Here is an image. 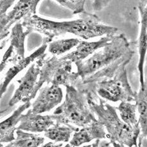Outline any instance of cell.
<instances>
[{
    "instance_id": "1",
    "label": "cell",
    "mask_w": 147,
    "mask_h": 147,
    "mask_svg": "<svg viewBox=\"0 0 147 147\" xmlns=\"http://www.w3.org/2000/svg\"><path fill=\"white\" fill-rule=\"evenodd\" d=\"M22 24L30 33L39 32L50 42L54 37L67 33L88 40L103 35L115 36L118 32V28L106 25L96 15L86 11L80 13L78 20L62 22L46 20L37 15L29 16L24 19Z\"/></svg>"
},
{
    "instance_id": "2",
    "label": "cell",
    "mask_w": 147,
    "mask_h": 147,
    "mask_svg": "<svg viewBox=\"0 0 147 147\" xmlns=\"http://www.w3.org/2000/svg\"><path fill=\"white\" fill-rule=\"evenodd\" d=\"M89 107L96 114L98 121L105 127L110 140L109 144L119 143L128 147L137 145V140L141 133L140 125L130 127L119 118L116 107L106 102L97 94L96 91L86 92Z\"/></svg>"
},
{
    "instance_id": "3",
    "label": "cell",
    "mask_w": 147,
    "mask_h": 147,
    "mask_svg": "<svg viewBox=\"0 0 147 147\" xmlns=\"http://www.w3.org/2000/svg\"><path fill=\"white\" fill-rule=\"evenodd\" d=\"M55 123L74 124L84 127L97 121L89 107L87 95L73 86L66 87V97L53 113Z\"/></svg>"
},
{
    "instance_id": "4",
    "label": "cell",
    "mask_w": 147,
    "mask_h": 147,
    "mask_svg": "<svg viewBox=\"0 0 147 147\" xmlns=\"http://www.w3.org/2000/svg\"><path fill=\"white\" fill-rule=\"evenodd\" d=\"M131 44L123 34H119L114 36L102 50L95 52L88 59L76 62L77 71L75 73L79 78L76 84L121 58L131 50Z\"/></svg>"
},
{
    "instance_id": "5",
    "label": "cell",
    "mask_w": 147,
    "mask_h": 147,
    "mask_svg": "<svg viewBox=\"0 0 147 147\" xmlns=\"http://www.w3.org/2000/svg\"><path fill=\"white\" fill-rule=\"evenodd\" d=\"M72 64L63 57L57 58L56 56H53L45 59L34 90L35 96L46 82L57 86H74L79 78L77 77L75 72H72Z\"/></svg>"
},
{
    "instance_id": "6",
    "label": "cell",
    "mask_w": 147,
    "mask_h": 147,
    "mask_svg": "<svg viewBox=\"0 0 147 147\" xmlns=\"http://www.w3.org/2000/svg\"><path fill=\"white\" fill-rule=\"evenodd\" d=\"M127 64L122 65L113 78L96 84L95 91L100 97L113 102L135 101L136 92L133 91L127 78Z\"/></svg>"
},
{
    "instance_id": "7",
    "label": "cell",
    "mask_w": 147,
    "mask_h": 147,
    "mask_svg": "<svg viewBox=\"0 0 147 147\" xmlns=\"http://www.w3.org/2000/svg\"><path fill=\"white\" fill-rule=\"evenodd\" d=\"M45 56L43 55L32 64L27 70L25 75L18 80V88L9 102L10 107H13L19 102H30L35 97L34 90L39 77L40 69L44 63Z\"/></svg>"
},
{
    "instance_id": "8",
    "label": "cell",
    "mask_w": 147,
    "mask_h": 147,
    "mask_svg": "<svg viewBox=\"0 0 147 147\" xmlns=\"http://www.w3.org/2000/svg\"><path fill=\"white\" fill-rule=\"evenodd\" d=\"M39 0H20L16 3L11 11L0 16V34L1 40L9 34V29L13 24L27 16L35 15Z\"/></svg>"
},
{
    "instance_id": "9",
    "label": "cell",
    "mask_w": 147,
    "mask_h": 147,
    "mask_svg": "<svg viewBox=\"0 0 147 147\" xmlns=\"http://www.w3.org/2000/svg\"><path fill=\"white\" fill-rule=\"evenodd\" d=\"M22 23H17L12 28L10 36V46L4 53L1 62V72L6 67L8 62L14 64L25 57L24 40L29 34L28 31L23 30Z\"/></svg>"
},
{
    "instance_id": "10",
    "label": "cell",
    "mask_w": 147,
    "mask_h": 147,
    "mask_svg": "<svg viewBox=\"0 0 147 147\" xmlns=\"http://www.w3.org/2000/svg\"><path fill=\"white\" fill-rule=\"evenodd\" d=\"M63 92L60 86H46L40 89L39 96L32 104L31 111L35 114L49 112L61 103Z\"/></svg>"
},
{
    "instance_id": "11",
    "label": "cell",
    "mask_w": 147,
    "mask_h": 147,
    "mask_svg": "<svg viewBox=\"0 0 147 147\" xmlns=\"http://www.w3.org/2000/svg\"><path fill=\"white\" fill-rule=\"evenodd\" d=\"M50 42L47 38L44 37L42 40V45L35 50L34 53H32L30 55L24 59L20 60V61L13 64V66L10 67L8 71L5 74L4 79L1 82V86H0V97L1 98L5 92L7 91L8 86L11 82V81L14 78L18 73H20L21 71L28 66L32 62H34L36 59H39L40 57L45 55V51L48 47V44Z\"/></svg>"
},
{
    "instance_id": "12",
    "label": "cell",
    "mask_w": 147,
    "mask_h": 147,
    "mask_svg": "<svg viewBox=\"0 0 147 147\" xmlns=\"http://www.w3.org/2000/svg\"><path fill=\"white\" fill-rule=\"evenodd\" d=\"M55 124V118L53 115H40L32 113L31 110L21 115L20 125L17 130L34 132H46L48 129Z\"/></svg>"
},
{
    "instance_id": "13",
    "label": "cell",
    "mask_w": 147,
    "mask_h": 147,
    "mask_svg": "<svg viewBox=\"0 0 147 147\" xmlns=\"http://www.w3.org/2000/svg\"><path fill=\"white\" fill-rule=\"evenodd\" d=\"M106 138H107V134L104 126L97 120L75 132L69 143L64 147H78L93 140H102Z\"/></svg>"
},
{
    "instance_id": "14",
    "label": "cell",
    "mask_w": 147,
    "mask_h": 147,
    "mask_svg": "<svg viewBox=\"0 0 147 147\" xmlns=\"http://www.w3.org/2000/svg\"><path fill=\"white\" fill-rule=\"evenodd\" d=\"M114 36H105L102 37L100 40L94 42H88L82 40L75 51L67 53L63 56L64 59L69 61L72 63L84 61L89 57L100 48H103L107 46L111 41H112Z\"/></svg>"
},
{
    "instance_id": "15",
    "label": "cell",
    "mask_w": 147,
    "mask_h": 147,
    "mask_svg": "<svg viewBox=\"0 0 147 147\" xmlns=\"http://www.w3.org/2000/svg\"><path fill=\"white\" fill-rule=\"evenodd\" d=\"M32 106L30 102L24 103L20 105L11 116L0 124V141L1 144L10 143L15 140L14 132L17 130L18 124L20 122V118L23 113Z\"/></svg>"
},
{
    "instance_id": "16",
    "label": "cell",
    "mask_w": 147,
    "mask_h": 147,
    "mask_svg": "<svg viewBox=\"0 0 147 147\" xmlns=\"http://www.w3.org/2000/svg\"><path fill=\"white\" fill-rule=\"evenodd\" d=\"M136 104L139 113L138 121L141 128L139 136V147H141L144 138L147 136V78L145 79L144 86L140 87L138 92H136Z\"/></svg>"
},
{
    "instance_id": "17",
    "label": "cell",
    "mask_w": 147,
    "mask_h": 147,
    "mask_svg": "<svg viewBox=\"0 0 147 147\" xmlns=\"http://www.w3.org/2000/svg\"><path fill=\"white\" fill-rule=\"evenodd\" d=\"M79 130L71 124L55 123L45 132V136L55 142H68L73 132Z\"/></svg>"
},
{
    "instance_id": "18",
    "label": "cell",
    "mask_w": 147,
    "mask_h": 147,
    "mask_svg": "<svg viewBox=\"0 0 147 147\" xmlns=\"http://www.w3.org/2000/svg\"><path fill=\"white\" fill-rule=\"evenodd\" d=\"M16 136L14 140L3 147H39L45 140V138L41 136L22 130H16Z\"/></svg>"
},
{
    "instance_id": "19",
    "label": "cell",
    "mask_w": 147,
    "mask_h": 147,
    "mask_svg": "<svg viewBox=\"0 0 147 147\" xmlns=\"http://www.w3.org/2000/svg\"><path fill=\"white\" fill-rule=\"evenodd\" d=\"M119 113L121 120L130 127L140 125L137 118V105L128 102H121L118 107H116Z\"/></svg>"
},
{
    "instance_id": "20",
    "label": "cell",
    "mask_w": 147,
    "mask_h": 147,
    "mask_svg": "<svg viewBox=\"0 0 147 147\" xmlns=\"http://www.w3.org/2000/svg\"><path fill=\"white\" fill-rule=\"evenodd\" d=\"M81 40L78 39H66L51 41L49 43V52L55 55H59L69 51L80 44Z\"/></svg>"
},
{
    "instance_id": "21",
    "label": "cell",
    "mask_w": 147,
    "mask_h": 147,
    "mask_svg": "<svg viewBox=\"0 0 147 147\" xmlns=\"http://www.w3.org/2000/svg\"><path fill=\"white\" fill-rule=\"evenodd\" d=\"M57 3L73 12V14H80L86 12L84 9L86 1L84 0H57Z\"/></svg>"
},
{
    "instance_id": "22",
    "label": "cell",
    "mask_w": 147,
    "mask_h": 147,
    "mask_svg": "<svg viewBox=\"0 0 147 147\" xmlns=\"http://www.w3.org/2000/svg\"><path fill=\"white\" fill-rule=\"evenodd\" d=\"M138 9L141 16V27L147 30V1H141L138 5Z\"/></svg>"
},
{
    "instance_id": "23",
    "label": "cell",
    "mask_w": 147,
    "mask_h": 147,
    "mask_svg": "<svg viewBox=\"0 0 147 147\" xmlns=\"http://www.w3.org/2000/svg\"><path fill=\"white\" fill-rule=\"evenodd\" d=\"M14 0L12 1H9V0H1L0 1V16H3L7 14V10H9V8L14 3Z\"/></svg>"
},
{
    "instance_id": "24",
    "label": "cell",
    "mask_w": 147,
    "mask_h": 147,
    "mask_svg": "<svg viewBox=\"0 0 147 147\" xmlns=\"http://www.w3.org/2000/svg\"><path fill=\"white\" fill-rule=\"evenodd\" d=\"M94 3L93 4V7L94 10H99L103 9V7H105L107 5V3H109L108 1H95Z\"/></svg>"
},
{
    "instance_id": "25",
    "label": "cell",
    "mask_w": 147,
    "mask_h": 147,
    "mask_svg": "<svg viewBox=\"0 0 147 147\" xmlns=\"http://www.w3.org/2000/svg\"><path fill=\"white\" fill-rule=\"evenodd\" d=\"M63 144L60 143V144H55V143L53 142H49L45 144L44 145H42L41 147H62Z\"/></svg>"
},
{
    "instance_id": "26",
    "label": "cell",
    "mask_w": 147,
    "mask_h": 147,
    "mask_svg": "<svg viewBox=\"0 0 147 147\" xmlns=\"http://www.w3.org/2000/svg\"><path fill=\"white\" fill-rule=\"evenodd\" d=\"M100 140H96V141L94 143L91 144V145H86V146H82L80 147H100Z\"/></svg>"
},
{
    "instance_id": "27",
    "label": "cell",
    "mask_w": 147,
    "mask_h": 147,
    "mask_svg": "<svg viewBox=\"0 0 147 147\" xmlns=\"http://www.w3.org/2000/svg\"><path fill=\"white\" fill-rule=\"evenodd\" d=\"M112 145H113V147H125V145H122V144H120L119 143H113Z\"/></svg>"
},
{
    "instance_id": "28",
    "label": "cell",
    "mask_w": 147,
    "mask_h": 147,
    "mask_svg": "<svg viewBox=\"0 0 147 147\" xmlns=\"http://www.w3.org/2000/svg\"><path fill=\"white\" fill-rule=\"evenodd\" d=\"M134 147H139V146H138V145H136V146H134Z\"/></svg>"
}]
</instances>
